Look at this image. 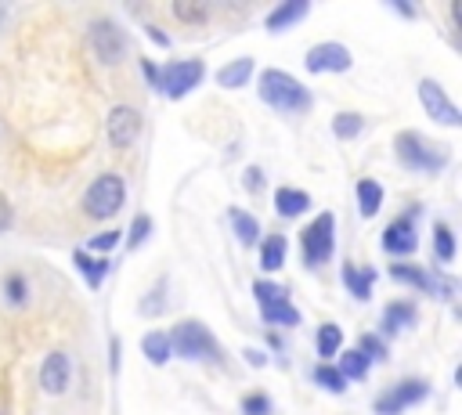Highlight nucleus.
Instances as JSON below:
<instances>
[{
  "label": "nucleus",
  "instance_id": "4468645a",
  "mask_svg": "<svg viewBox=\"0 0 462 415\" xmlns=\"http://www.w3.org/2000/svg\"><path fill=\"white\" fill-rule=\"evenodd\" d=\"M69 383H72V361H69V354L65 350L47 354L43 364H40V386L47 393H65Z\"/></svg>",
  "mask_w": 462,
  "mask_h": 415
},
{
  "label": "nucleus",
  "instance_id": "72a5a7b5",
  "mask_svg": "<svg viewBox=\"0 0 462 415\" xmlns=\"http://www.w3.org/2000/svg\"><path fill=\"white\" fill-rule=\"evenodd\" d=\"M242 411L245 415H271V397L267 393H245L242 397Z\"/></svg>",
  "mask_w": 462,
  "mask_h": 415
},
{
  "label": "nucleus",
  "instance_id": "c03bdc74",
  "mask_svg": "<svg viewBox=\"0 0 462 415\" xmlns=\"http://www.w3.org/2000/svg\"><path fill=\"white\" fill-rule=\"evenodd\" d=\"M245 361H249V364H263V357H260V354H253V350H245Z\"/></svg>",
  "mask_w": 462,
  "mask_h": 415
},
{
  "label": "nucleus",
  "instance_id": "9d476101",
  "mask_svg": "<svg viewBox=\"0 0 462 415\" xmlns=\"http://www.w3.org/2000/svg\"><path fill=\"white\" fill-rule=\"evenodd\" d=\"M105 130H108L112 148H130V144L137 141V134H141V112L130 108V105H116V108L108 112Z\"/></svg>",
  "mask_w": 462,
  "mask_h": 415
},
{
  "label": "nucleus",
  "instance_id": "f03ea898",
  "mask_svg": "<svg viewBox=\"0 0 462 415\" xmlns=\"http://www.w3.org/2000/svg\"><path fill=\"white\" fill-rule=\"evenodd\" d=\"M393 152H397V162H401V166L419 170V173H440V170L451 162V152H448L444 144H433V141H426V137L415 134V130L397 134Z\"/></svg>",
  "mask_w": 462,
  "mask_h": 415
},
{
  "label": "nucleus",
  "instance_id": "bb28decb",
  "mask_svg": "<svg viewBox=\"0 0 462 415\" xmlns=\"http://www.w3.org/2000/svg\"><path fill=\"white\" fill-rule=\"evenodd\" d=\"M368 364H372V361H368L361 350H346V354L339 357V368H336V372H339L343 379H365V375H368Z\"/></svg>",
  "mask_w": 462,
  "mask_h": 415
},
{
  "label": "nucleus",
  "instance_id": "ddd939ff",
  "mask_svg": "<svg viewBox=\"0 0 462 415\" xmlns=\"http://www.w3.org/2000/svg\"><path fill=\"white\" fill-rule=\"evenodd\" d=\"M350 51L343 47V43H318V47H310L307 51V58H303V65L310 69V72H346L350 69Z\"/></svg>",
  "mask_w": 462,
  "mask_h": 415
},
{
  "label": "nucleus",
  "instance_id": "c756f323",
  "mask_svg": "<svg viewBox=\"0 0 462 415\" xmlns=\"http://www.w3.org/2000/svg\"><path fill=\"white\" fill-rule=\"evenodd\" d=\"M314 383H318L321 390H328V393H343V390H346V379H343L332 364H318V368H314Z\"/></svg>",
  "mask_w": 462,
  "mask_h": 415
},
{
  "label": "nucleus",
  "instance_id": "a878e982",
  "mask_svg": "<svg viewBox=\"0 0 462 415\" xmlns=\"http://www.w3.org/2000/svg\"><path fill=\"white\" fill-rule=\"evenodd\" d=\"M314 346H318L321 357H336L339 346H343V332H339V325H321V328L314 332Z\"/></svg>",
  "mask_w": 462,
  "mask_h": 415
},
{
  "label": "nucleus",
  "instance_id": "cd10ccee",
  "mask_svg": "<svg viewBox=\"0 0 462 415\" xmlns=\"http://www.w3.org/2000/svg\"><path fill=\"white\" fill-rule=\"evenodd\" d=\"M433 256H437V263H451L455 260V238H451L448 224L433 227Z\"/></svg>",
  "mask_w": 462,
  "mask_h": 415
},
{
  "label": "nucleus",
  "instance_id": "a211bd4d",
  "mask_svg": "<svg viewBox=\"0 0 462 415\" xmlns=\"http://www.w3.org/2000/svg\"><path fill=\"white\" fill-rule=\"evenodd\" d=\"M411 325H415V303H408V300L386 303V310H383V328L386 332H404Z\"/></svg>",
  "mask_w": 462,
  "mask_h": 415
},
{
  "label": "nucleus",
  "instance_id": "e433bc0d",
  "mask_svg": "<svg viewBox=\"0 0 462 415\" xmlns=\"http://www.w3.org/2000/svg\"><path fill=\"white\" fill-rule=\"evenodd\" d=\"M7 300H11V303H22V300H25V278H22V274H11V278H7Z\"/></svg>",
  "mask_w": 462,
  "mask_h": 415
},
{
  "label": "nucleus",
  "instance_id": "f8f14e48",
  "mask_svg": "<svg viewBox=\"0 0 462 415\" xmlns=\"http://www.w3.org/2000/svg\"><path fill=\"white\" fill-rule=\"evenodd\" d=\"M390 278L393 281H404V285H411V289H422V292H437V296H451V289H455V281H448V278H437V274H430V271H422V267H411V263H393L390 267Z\"/></svg>",
  "mask_w": 462,
  "mask_h": 415
},
{
  "label": "nucleus",
  "instance_id": "7c9ffc66",
  "mask_svg": "<svg viewBox=\"0 0 462 415\" xmlns=\"http://www.w3.org/2000/svg\"><path fill=\"white\" fill-rule=\"evenodd\" d=\"M253 296H256V303H260V307H267V303H278V300H289V292H285L278 281H263V278L253 285Z\"/></svg>",
  "mask_w": 462,
  "mask_h": 415
},
{
  "label": "nucleus",
  "instance_id": "4c0bfd02",
  "mask_svg": "<svg viewBox=\"0 0 462 415\" xmlns=\"http://www.w3.org/2000/svg\"><path fill=\"white\" fill-rule=\"evenodd\" d=\"M162 296H166V281H159V285L152 289V300H141V310H144V314H155V310L162 307Z\"/></svg>",
  "mask_w": 462,
  "mask_h": 415
},
{
  "label": "nucleus",
  "instance_id": "b1692460",
  "mask_svg": "<svg viewBox=\"0 0 462 415\" xmlns=\"http://www.w3.org/2000/svg\"><path fill=\"white\" fill-rule=\"evenodd\" d=\"M285 238L282 235H271V238H263V245H260V267L263 271H278L282 263H285Z\"/></svg>",
  "mask_w": 462,
  "mask_h": 415
},
{
  "label": "nucleus",
  "instance_id": "2f4dec72",
  "mask_svg": "<svg viewBox=\"0 0 462 415\" xmlns=\"http://www.w3.org/2000/svg\"><path fill=\"white\" fill-rule=\"evenodd\" d=\"M148 231H152V217H148V213H137V217H134V224H130L126 245H130V249H137V245L148 238Z\"/></svg>",
  "mask_w": 462,
  "mask_h": 415
},
{
  "label": "nucleus",
  "instance_id": "423d86ee",
  "mask_svg": "<svg viewBox=\"0 0 462 415\" xmlns=\"http://www.w3.org/2000/svg\"><path fill=\"white\" fill-rule=\"evenodd\" d=\"M87 43H90V51H94V58H97L101 65H119V61L126 58V51H130L126 32H123L116 22H108V18L90 22V29H87Z\"/></svg>",
  "mask_w": 462,
  "mask_h": 415
},
{
  "label": "nucleus",
  "instance_id": "5701e85b",
  "mask_svg": "<svg viewBox=\"0 0 462 415\" xmlns=\"http://www.w3.org/2000/svg\"><path fill=\"white\" fill-rule=\"evenodd\" d=\"M260 314H263V321H267V325H285V328L300 325V310H296V307H292L289 300L267 303V307H260Z\"/></svg>",
  "mask_w": 462,
  "mask_h": 415
},
{
  "label": "nucleus",
  "instance_id": "aec40b11",
  "mask_svg": "<svg viewBox=\"0 0 462 415\" xmlns=\"http://www.w3.org/2000/svg\"><path fill=\"white\" fill-rule=\"evenodd\" d=\"M249 76H253V58H235L231 65H224V69L217 72V83H220L224 90H235V87H245Z\"/></svg>",
  "mask_w": 462,
  "mask_h": 415
},
{
  "label": "nucleus",
  "instance_id": "7ed1b4c3",
  "mask_svg": "<svg viewBox=\"0 0 462 415\" xmlns=\"http://www.w3.org/2000/svg\"><path fill=\"white\" fill-rule=\"evenodd\" d=\"M166 339H170V354H180L188 361H213L217 364L224 357L217 336L202 321H180V325H173V332H166Z\"/></svg>",
  "mask_w": 462,
  "mask_h": 415
},
{
  "label": "nucleus",
  "instance_id": "0eeeda50",
  "mask_svg": "<svg viewBox=\"0 0 462 415\" xmlns=\"http://www.w3.org/2000/svg\"><path fill=\"white\" fill-rule=\"evenodd\" d=\"M202 76H206V65L199 58H177L166 69H159V90L166 97H184L202 83Z\"/></svg>",
  "mask_w": 462,
  "mask_h": 415
},
{
  "label": "nucleus",
  "instance_id": "6e6552de",
  "mask_svg": "<svg viewBox=\"0 0 462 415\" xmlns=\"http://www.w3.org/2000/svg\"><path fill=\"white\" fill-rule=\"evenodd\" d=\"M426 397H430V383L426 379H401L386 393H379L372 408H375V415H401L404 408H411V404H419Z\"/></svg>",
  "mask_w": 462,
  "mask_h": 415
},
{
  "label": "nucleus",
  "instance_id": "a19ab883",
  "mask_svg": "<svg viewBox=\"0 0 462 415\" xmlns=\"http://www.w3.org/2000/svg\"><path fill=\"white\" fill-rule=\"evenodd\" d=\"M141 72H144V76H148V83H152V87H155V90H159V69H155V65H152V61H148V58H144V61H141Z\"/></svg>",
  "mask_w": 462,
  "mask_h": 415
},
{
  "label": "nucleus",
  "instance_id": "f3484780",
  "mask_svg": "<svg viewBox=\"0 0 462 415\" xmlns=\"http://www.w3.org/2000/svg\"><path fill=\"white\" fill-rule=\"evenodd\" d=\"M303 14H307V0H285V4H278V7L267 14V29H271V32H282V29L296 25Z\"/></svg>",
  "mask_w": 462,
  "mask_h": 415
},
{
  "label": "nucleus",
  "instance_id": "dca6fc26",
  "mask_svg": "<svg viewBox=\"0 0 462 415\" xmlns=\"http://www.w3.org/2000/svg\"><path fill=\"white\" fill-rule=\"evenodd\" d=\"M343 285L350 289L354 300H368V296H372V285H375V267L346 263V267H343Z\"/></svg>",
  "mask_w": 462,
  "mask_h": 415
},
{
  "label": "nucleus",
  "instance_id": "79ce46f5",
  "mask_svg": "<svg viewBox=\"0 0 462 415\" xmlns=\"http://www.w3.org/2000/svg\"><path fill=\"white\" fill-rule=\"evenodd\" d=\"M148 36H152L159 47H166V43H170V36H166V32H159V25H148Z\"/></svg>",
  "mask_w": 462,
  "mask_h": 415
},
{
  "label": "nucleus",
  "instance_id": "2eb2a0df",
  "mask_svg": "<svg viewBox=\"0 0 462 415\" xmlns=\"http://www.w3.org/2000/svg\"><path fill=\"white\" fill-rule=\"evenodd\" d=\"M310 209V195L303 191V188H289V184H282L278 191H274V213L278 217H300V213H307Z\"/></svg>",
  "mask_w": 462,
  "mask_h": 415
},
{
  "label": "nucleus",
  "instance_id": "393cba45",
  "mask_svg": "<svg viewBox=\"0 0 462 415\" xmlns=\"http://www.w3.org/2000/svg\"><path fill=\"white\" fill-rule=\"evenodd\" d=\"M141 354H144L152 364H166V361H170V339H166V332H148V336L141 339Z\"/></svg>",
  "mask_w": 462,
  "mask_h": 415
},
{
  "label": "nucleus",
  "instance_id": "37998d69",
  "mask_svg": "<svg viewBox=\"0 0 462 415\" xmlns=\"http://www.w3.org/2000/svg\"><path fill=\"white\" fill-rule=\"evenodd\" d=\"M393 7H397L404 18H411V14H415V7H408V4H393Z\"/></svg>",
  "mask_w": 462,
  "mask_h": 415
},
{
  "label": "nucleus",
  "instance_id": "c85d7f7f",
  "mask_svg": "<svg viewBox=\"0 0 462 415\" xmlns=\"http://www.w3.org/2000/svg\"><path fill=\"white\" fill-rule=\"evenodd\" d=\"M361 126H365V119H361L357 112H339V115L332 119V134H336L339 141L357 137V134H361Z\"/></svg>",
  "mask_w": 462,
  "mask_h": 415
},
{
  "label": "nucleus",
  "instance_id": "c9c22d12",
  "mask_svg": "<svg viewBox=\"0 0 462 415\" xmlns=\"http://www.w3.org/2000/svg\"><path fill=\"white\" fill-rule=\"evenodd\" d=\"M173 14L184 18V22H202L206 18V7L202 4H173Z\"/></svg>",
  "mask_w": 462,
  "mask_h": 415
},
{
  "label": "nucleus",
  "instance_id": "6ab92c4d",
  "mask_svg": "<svg viewBox=\"0 0 462 415\" xmlns=\"http://www.w3.org/2000/svg\"><path fill=\"white\" fill-rule=\"evenodd\" d=\"M357 209H361V217H375L383 209V184L379 180H372V177L357 180Z\"/></svg>",
  "mask_w": 462,
  "mask_h": 415
},
{
  "label": "nucleus",
  "instance_id": "58836bf2",
  "mask_svg": "<svg viewBox=\"0 0 462 415\" xmlns=\"http://www.w3.org/2000/svg\"><path fill=\"white\" fill-rule=\"evenodd\" d=\"M245 188H249V191H260V188H263V170L249 166V170H245Z\"/></svg>",
  "mask_w": 462,
  "mask_h": 415
},
{
  "label": "nucleus",
  "instance_id": "39448f33",
  "mask_svg": "<svg viewBox=\"0 0 462 415\" xmlns=\"http://www.w3.org/2000/svg\"><path fill=\"white\" fill-rule=\"evenodd\" d=\"M300 245H303V263L307 267H321L332 256V249H336V217L332 213H318L303 227Z\"/></svg>",
  "mask_w": 462,
  "mask_h": 415
},
{
  "label": "nucleus",
  "instance_id": "f704fd0d",
  "mask_svg": "<svg viewBox=\"0 0 462 415\" xmlns=\"http://www.w3.org/2000/svg\"><path fill=\"white\" fill-rule=\"evenodd\" d=\"M361 354H365L368 361H372V357H375V361H386V346H383V339H375L372 332L361 336Z\"/></svg>",
  "mask_w": 462,
  "mask_h": 415
},
{
  "label": "nucleus",
  "instance_id": "4be33fe9",
  "mask_svg": "<svg viewBox=\"0 0 462 415\" xmlns=\"http://www.w3.org/2000/svg\"><path fill=\"white\" fill-rule=\"evenodd\" d=\"M72 260H76V267H79V274L87 278V285H90V289H97V285H101V278H105V271L112 267L108 260H94V256H90V253H83V249H76V253H72Z\"/></svg>",
  "mask_w": 462,
  "mask_h": 415
},
{
  "label": "nucleus",
  "instance_id": "f257e3e1",
  "mask_svg": "<svg viewBox=\"0 0 462 415\" xmlns=\"http://www.w3.org/2000/svg\"><path fill=\"white\" fill-rule=\"evenodd\" d=\"M256 90H260V101H267L282 115H300V112L310 108V90L296 76H289L282 69H263Z\"/></svg>",
  "mask_w": 462,
  "mask_h": 415
},
{
  "label": "nucleus",
  "instance_id": "412c9836",
  "mask_svg": "<svg viewBox=\"0 0 462 415\" xmlns=\"http://www.w3.org/2000/svg\"><path fill=\"white\" fill-rule=\"evenodd\" d=\"M227 220H231L235 238H238L242 245H256V238H260V224H256V217H249L245 209H227Z\"/></svg>",
  "mask_w": 462,
  "mask_h": 415
},
{
  "label": "nucleus",
  "instance_id": "1a4fd4ad",
  "mask_svg": "<svg viewBox=\"0 0 462 415\" xmlns=\"http://www.w3.org/2000/svg\"><path fill=\"white\" fill-rule=\"evenodd\" d=\"M419 101H422V108H426L437 123H444V126H462L458 108L448 101V94H444V87H440L437 79H422V83H419Z\"/></svg>",
  "mask_w": 462,
  "mask_h": 415
},
{
  "label": "nucleus",
  "instance_id": "9b49d317",
  "mask_svg": "<svg viewBox=\"0 0 462 415\" xmlns=\"http://www.w3.org/2000/svg\"><path fill=\"white\" fill-rule=\"evenodd\" d=\"M383 249L390 256H411L419 249V235H415V209L408 217H397L386 231H383Z\"/></svg>",
  "mask_w": 462,
  "mask_h": 415
},
{
  "label": "nucleus",
  "instance_id": "473e14b6",
  "mask_svg": "<svg viewBox=\"0 0 462 415\" xmlns=\"http://www.w3.org/2000/svg\"><path fill=\"white\" fill-rule=\"evenodd\" d=\"M119 242H123V231L116 227V231H105V235H94L83 253H108V249H116Z\"/></svg>",
  "mask_w": 462,
  "mask_h": 415
},
{
  "label": "nucleus",
  "instance_id": "ea45409f",
  "mask_svg": "<svg viewBox=\"0 0 462 415\" xmlns=\"http://www.w3.org/2000/svg\"><path fill=\"white\" fill-rule=\"evenodd\" d=\"M11 220H14V209H11V202L0 195V231H7V227H11Z\"/></svg>",
  "mask_w": 462,
  "mask_h": 415
},
{
  "label": "nucleus",
  "instance_id": "20e7f679",
  "mask_svg": "<svg viewBox=\"0 0 462 415\" xmlns=\"http://www.w3.org/2000/svg\"><path fill=\"white\" fill-rule=\"evenodd\" d=\"M123 202H126V184H123L119 173H101V177L87 188V195H83V209H87V217H94V220L116 217V213L123 209Z\"/></svg>",
  "mask_w": 462,
  "mask_h": 415
}]
</instances>
